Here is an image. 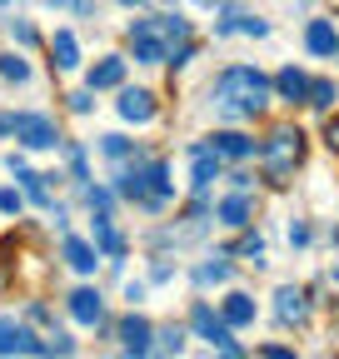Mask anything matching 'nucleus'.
<instances>
[{
  "instance_id": "1",
  "label": "nucleus",
  "mask_w": 339,
  "mask_h": 359,
  "mask_svg": "<svg viewBox=\"0 0 339 359\" xmlns=\"http://www.w3.org/2000/svg\"><path fill=\"white\" fill-rule=\"evenodd\" d=\"M270 100H275V80L260 75L254 65H230L215 80V105L225 120H254Z\"/></svg>"
},
{
  "instance_id": "2",
  "label": "nucleus",
  "mask_w": 339,
  "mask_h": 359,
  "mask_svg": "<svg viewBox=\"0 0 339 359\" xmlns=\"http://www.w3.org/2000/svg\"><path fill=\"white\" fill-rule=\"evenodd\" d=\"M190 40V20L185 15H140L130 20V50L140 65H165L175 55V45Z\"/></svg>"
},
{
  "instance_id": "3",
  "label": "nucleus",
  "mask_w": 339,
  "mask_h": 359,
  "mask_svg": "<svg viewBox=\"0 0 339 359\" xmlns=\"http://www.w3.org/2000/svg\"><path fill=\"white\" fill-rule=\"evenodd\" d=\"M300 160H305V135L294 125H279L270 140L260 145V170H265V180H275V185H284Z\"/></svg>"
},
{
  "instance_id": "4",
  "label": "nucleus",
  "mask_w": 339,
  "mask_h": 359,
  "mask_svg": "<svg viewBox=\"0 0 339 359\" xmlns=\"http://www.w3.org/2000/svg\"><path fill=\"white\" fill-rule=\"evenodd\" d=\"M11 135H15V140H20L25 150H55V145H60L55 120H50V115H35V110L11 115Z\"/></svg>"
},
{
  "instance_id": "5",
  "label": "nucleus",
  "mask_w": 339,
  "mask_h": 359,
  "mask_svg": "<svg viewBox=\"0 0 339 359\" xmlns=\"http://www.w3.org/2000/svg\"><path fill=\"white\" fill-rule=\"evenodd\" d=\"M190 330H195L200 339H209L215 349H235V334H230V325H225V320H215V309H209L205 299L190 309Z\"/></svg>"
},
{
  "instance_id": "6",
  "label": "nucleus",
  "mask_w": 339,
  "mask_h": 359,
  "mask_svg": "<svg viewBox=\"0 0 339 359\" xmlns=\"http://www.w3.org/2000/svg\"><path fill=\"white\" fill-rule=\"evenodd\" d=\"M40 354L46 349V339H35L25 325H15V320H6V314H0V354Z\"/></svg>"
},
{
  "instance_id": "7",
  "label": "nucleus",
  "mask_w": 339,
  "mask_h": 359,
  "mask_svg": "<svg viewBox=\"0 0 339 359\" xmlns=\"http://www.w3.org/2000/svg\"><path fill=\"white\" fill-rule=\"evenodd\" d=\"M120 339H125V354L145 359V354H150V339H155V330H150V320H145V314H125V325H120Z\"/></svg>"
},
{
  "instance_id": "8",
  "label": "nucleus",
  "mask_w": 339,
  "mask_h": 359,
  "mask_svg": "<svg viewBox=\"0 0 339 359\" xmlns=\"http://www.w3.org/2000/svg\"><path fill=\"white\" fill-rule=\"evenodd\" d=\"M275 95L289 100V105H310V75L294 70V65H284V70L275 75Z\"/></svg>"
},
{
  "instance_id": "9",
  "label": "nucleus",
  "mask_w": 339,
  "mask_h": 359,
  "mask_svg": "<svg viewBox=\"0 0 339 359\" xmlns=\"http://www.w3.org/2000/svg\"><path fill=\"white\" fill-rule=\"evenodd\" d=\"M120 120L150 125L155 120V95H150V90H120Z\"/></svg>"
},
{
  "instance_id": "10",
  "label": "nucleus",
  "mask_w": 339,
  "mask_h": 359,
  "mask_svg": "<svg viewBox=\"0 0 339 359\" xmlns=\"http://www.w3.org/2000/svg\"><path fill=\"white\" fill-rule=\"evenodd\" d=\"M215 215H220V224H230V230H244V224L254 219V210H249V195H244V190L225 195V200L215 205Z\"/></svg>"
},
{
  "instance_id": "11",
  "label": "nucleus",
  "mask_w": 339,
  "mask_h": 359,
  "mask_svg": "<svg viewBox=\"0 0 339 359\" xmlns=\"http://www.w3.org/2000/svg\"><path fill=\"white\" fill-rule=\"evenodd\" d=\"M85 85H90V90H115V85H125V55H105L100 65H90Z\"/></svg>"
},
{
  "instance_id": "12",
  "label": "nucleus",
  "mask_w": 339,
  "mask_h": 359,
  "mask_svg": "<svg viewBox=\"0 0 339 359\" xmlns=\"http://www.w3.org/2000/svg\"><path fill=\"white\" fill-rule=\"evenodd\" d=\"M305 50H310V55H334V50H339L334 20H310V25H305Z\"/></svg>"
},
{
  "instance_id": "13",
  "label": "nucleus",
  "mask_w": 339,
  "mask_h": 359,
  "mask_svg": "<svg viewBox=\"0 0 339 359\" xmlns=\"http://www.w3.org/2000/svg\"><path fill=\"white\" fill-rule=\"evenodd\" d=\"M275 314L284 325H300L305 314H310V304H305V290H294V285H279V294H275Z\"/></svg>"
},
{
  "instance_id": "14",
  "label": "nucleus",
  "mask_w": 339,
  "mask_h": 359,
  "mask_svg": "<svg viewBox=\"0 0 339 359\" xmlns=\"http://www.w3.org/2000/svg\"><path fill=\"white\" fill-rule=\"evenodd\" d=\"M209 145H215L220 155H230V160H249L254 155V140L240 135V130H215V135H209Z\"/></svg>"
},
{
  "instance_id": "15",
  "label": "nucleus",
  "mask_w": 339,
  "mask_h": 359,
  "mask_svg": "<svg viewBox=\"0 0 339 359\" xmlns=\"http://www.w3.org/2000/svg\"><path fill=\"white\" fill-rule=\"evenodd\" d=\"M195 155V190H209V180L220 175V150L215 145H190Z\"/></svg>"
},
{
  "instance_id": "16",
  "label": "nucleus",
  "mask_w": 339,
  "mask_h": 359,
  "mask_svg": "<svg viewBox=\"0 0 339 359\" xmlns=\"http://www.w3.org/2000/svg\"><path fill=\"white\" fill-rule=\"evenodd\" d=\"M70 314H75L80 325H100V314H105V309H100V294H95L90 285L75 290V294H70Z\"/></svg>"
},
{
  "instance_id": "17",
  "label": "nucleus",
  "mask_w": 339,
  "mask_h": 359,
  "mask_svg": "<svg viewBox=\"0 0 339 359\" xmlns=\"http://www.w3.org/2000/svg\"><path fill=\"white\" fill-rule=\"evenodd\" d=\"M50 55H55V70H80V45L70 30H55L50 35Z\"/></svg>"
},
{
  "instance_id": "18",
  "label": "nucleus",
  "mask_w": 339,
  "mask_h": 359,
  "mask_svg": "<svg viewBox=\"0 0 339 359\" xmlns=\"http://www.w3.org/2000/svg\"><path fill=\"white\" fill-rule=\"evenodd\" d=\"M65 259H70V269H80V275H95V264H100L95 245H85L75 235H65Z\"/></svg>"
},
{
  "instance_id": "19",
  "label": "nucleus",
  "mask_w": 339,
  "mask_h": 359,
  "mask_svg": "<svg viewBox=\"0 0 339 359\" xmlns=\"http://www.w3.org/2000/svg\"><path fill=\"white\" fill-rule=\"evenodd\" d=\"M225 325L230 330H244V325H254V299L249 294H225Z\"/></svg>"
},
{
  "instance_id": "20",
  "label": "nucleus",
  "mask_w": 339,
  "mask_h": 359,
  "mask_svg": "<svg viewBox=\"0 0 339 359\" xmlns=\"http://www.w3.org/2000/svg\"><path fill=\"white\" fill-rule=\"evenodd\" d=\"M95 250H105V255H115V259L125 255V240L115 235V224H110L105 215H95Z\"/></svg>"
},
{
  "instance_id": "21",
  "label": "nucleus",
  "mask_w": 339,
  "mask_h": 359,
  "mask_svg": "<svg viewBox=\"0 0 339 359\" xmlns=\"http://www.w3.org/2000/svg\"><path fill=\"white\" fill-rule=\"evenodd\" d=\"M230 280V259H205L195 269V285H225Z\"/></svg>"
},
{
  "instance_id": "22",
  "label": "nucleus",
  "mask_w": 339,
  "mask_h": 359,
  "mask_svg": "<svg viewBox=\"0 0 339 359\" xmlns=\"http://www.w3.org/2000/svg\"><path fill=\"white\" fill-rule=\"evenodd\" d=\"M334 100H339L334 80H310V105H314V110H329Z\"/></svg>"
},
{
  "instance_id": "23",
  "label": "nucleus",
  "mask_w": 339,
  "mask_h": 359,
  "mask_svg": "<svg viewBox=\"0 0 339 359\" xmlns=\"http://www.w3.org/2000/svg\"><path fill=\"white\" fill-rule=\"evenodd\" d=\"M0 75H6V80H15V85H25V80H30V65H25L15 50H6V55H0Z\"/></svg>"
},
{
  "instance_id": "24",
  "label": "nucleus",
  "mask_w": 339,
  "mask_h": 359,
  "mask_svg": "<svg viewBox=\"0 0 339 359\" xmlns=\"http://www.w3.org/2000/svg\"><path fill=\"white\" fill-rule=\"evenodd\" d=\"M100 150L110 160H125V155H130V140H125V135H100Z\"/></svg>"
},
{
  "instance_id": "25",
  "label": "nucleus",
  "mask_w": 339,
  "mask_h": 359,
  "mask_svg": "<svg viewBox=\"0 0 339 359\" xmlns=\"http://www.w3.org/2000/svg\"><path fill=\"white\" fill-rule=\"evenodd\" d=\"M240 35H254V40H265V35H270V20H260V15H240Z\"/></svg>"
},
{
  "instance_id": "26",
  "label": "nucleus",
  "mask_w": 339,
  "mask_h": 359,
  "mask_svg": "<svg viewBox=\"0 0 339 359\" xmlns=\"http://www.w3.org/2000/svg\"><path fill=\"white\" fill-rule=\"evenodd\" d=\"M235 250H240V255H249L254 264H260V255H265V240H260V235H244V240H240Z\"/></svg>"
},
{
  "instance_id": "27",
  "label": "nucleus",
  "mask_w": 339,
  "mask_h": 359,
  "mask_svg": "<svg viewBox=\"0 0 339 359\" xmlns=\"http://www.w3.org/2000/svg\"><path fill=\"white\" fill-rule=\"evenodd\" d=\"M90 95H95L90 85H85V90H75V95H70V110H75V115H90Z\"/></svg>"
},
{
  "instance_id": "28",
  "label": "nucleus",
  "mask_w": 339,
  "mask_h": 359,
  "mask_svg": "<svg viewBox=\"0 0 339 359\" xmlns=\"http://www.w3.org/2000/svg\"><path fill=\"white\" fill-rule=\"evenodd\" d=\"M11 35H15L20 45H35V25H30V20H11Z\"/></svg>"
},
{
  "instance_id": "29",
  "label": "nucleus",
  "mask_w": 339,
  "mask_h": 359,
  "mask_svg": "<svg viewBox=\"0 0 339 359\" xmlns=\"http://www.w3.org/2000/svg\"><path fill=\"white\" fill-rule=\"evenodd\" d=\"M20 205H25V200H20L15 190H0V210H6V215H20Z\"/></svg>"
},
{
  "instance_id": "30",
  "label": "nucleus",
  "mask_w": 339,
  "mask_h": 359,
  "mask_svg": "<svg viewBox=\"0 0 339 359\" xmlns=\"http://www.w3.org/2000/svg\"><path fill=\"white\" fill-rule=\"evenodd\" d=\"M160 339H165V349H175V354H180V344H185V330H180V325H175V330H165V334H160Z\"/></svg>"
},
{
  "instance_id": "31",
  "label": "nucleus",
  "mask_w": 339,
  "mask_h": 359,
  "mask_svg": "<svg viewBox=\"0 0 339 359\" xmlns=\"http://www.w3.org/2000/svg\"><path fill=\"white\" fill-rule=\"evenodd\" d=\"M289 245H310V224H289Z\"/></svg>"
},
{
  "instance_id": "32",
  "label": "nucleus",
  "mask_w": 339,
  "mask_h": 359,
  "mask_svg": "<svg viewBox=\"0 0 339 359\" xmlns=\"http://www.w3.org/2000/svg\"><path fill=\"white\" fill-rule=\"evenodd\" d=\"M324 140H329V150H339V115L324 125Z\"/></svg>"
},
{
  "instance_id": "33",
  "label": "nucleus",
  "mask_w": 339,
  "mask_h": 359,
  "mask_svg": "<svg viewBox=\"0 0 339 359\" xmlns=\"http://www.w3.org/2000/svg\"><path fill=\"white\" fill-rule=\"evenodd\" d=\"M85 200H90V210H105V205H110V190H90Z\"/></svg>"
},
{
  "instance_id": "34",
  "label": "nucleus",
  "mask_w": 339,
  "mask_h": 359,
  "mask_svg": "<svg viewBox=\"0 0 339 359\" xmlns=\"http://www.w3.org/2000/svg\"><path fill=\"white\" fill-rule=\"evenodd\" d=\"M265 359H294V349H284V344H265Z\"/></svg>"
},
{
  "instance_id": "35",
  "label": "nucleus",
  "mask_w": 339,
  "mask_h": 359,
  "mask_svg": "<svg viewBox=\"0 0 339 359\" xmlns=\"http://www.w3.org/2000/svg\"><path fill=\"white\" fill-rule=\"evenodd\" d=\"M75 349V339H65V334H55V344H50V354H70Z\"/></svg>"
},
{
  "instance_id": "36",
  "label": "nucleus",
  "mask_w": 339,
  "mask_h": 359,
  "mask_svg": "<svg viewBox=\"0 0 339 359\" xmlns=\"http://www.w3.org/2000/svg\"><path fill=\"white\" fill-rule=\"evenodd\" d=\"M329 285H334V294H339V264H334V269H329Z\"/></svg>"
},
{
  "instance_id": "37",
  "label": "nucleus",
  "mask_w": 339,
  "mask_h": 359,
  "mask_svg": "<svg viewBox=\"0 0 339 359\" xmlns=\"http://www.w3.org/2000/svg\"><path fill=\"white\" fill-rule=\"evenodd\" d=\"M220 359H240V354H235V349H220Z\"/></svg>"
},
{
  "instance_id": "38",
  "label": "nucleus",
  "mask_w": 339,
  "mask_h": 359,
  "mask_svg": "<svg viewBox=\"0 0 339 359\" xmlns=\"http://www.w3.org/2000/svg\"><path fill=\"white\" fill-rule=\"evenodd\" d=\"M115 6H130V11H135V6H140V0H115Z\"/></svg>"
},
{
  "instance_id": "39",
  "label": "nucleus",
  "mask_w": 339,
  "mask_h": 359,
  "mask_svg": "<svg viewBox=\"0 0 339 359\" xmlns=\"http://www.w3.org/2000/svg\"><path fill=\"white\" fill-rule=\"evenodd\" d=\"M195 6H215V0H195Z\"/></svg>"
},
{
  "instance_id": "40",
  "label": "nucleus",
  "mask_w": 339,
  "mask_h": 359,
  "mask_svg": "<svg viewBox=\"0 0 339 359\" xmlns=\"http://www.w3.org/2000/svg\"><path fill=\"white\" fill-rule=\"evenodd\" d=\"M50 6H65V0H50Z\"/></svg>"
},
{
  "instance_id": "41",
  "label": "nucleus",
  "mask_w": 339,
  "mask_h": 359,
  "mask_svg": "<svg viewBox=\"0 0 339 359\" xmlns=\"http://www.w3.org/2000/svg\"><path fill=\"white\" fill-rule=\"evenodd\" d=\"M0 6H11V0H0Z\"/></svg>"
}]
</instances>
